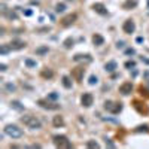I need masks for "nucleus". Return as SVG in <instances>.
Returning a JSON list of instances; mask_svg holds the SVG:
<instances>
[{
  "label": "nucleus",
  "instance_id": "nucleus-28",
  "mask_svg": "<svg viewBox=\"0 0 149 149\" xmlns=\"http://www.w3.org/2000/svg\"><path fill=\"white\" fill-rule=\"evenodd\" d=\"M64 46H66V48H70V46H73V39H72V37L66 39V40H64Z\"/></svg>",
  "mask_w": 149,
  "mask_h": 149
},
{
  "label": "nucleus",
  "instance_id": "nucleus-22",
  "mask_svg": "<svg viewBox=\"0 0 149 149\" xmlns=\"http://www.w3.org/2000/svg\"><path fill=\"white\" fill-rule=\"evenodd\" d=\"M42 76L43 77H52L54 76V73H52V70H49V69H45V70H42Z\"/></svg>",
  "mask_w": 149,
  "mask_h": 149
},
{
  "label": "nucleus",
  "instance_id": "nucleus-10",
  "mask_svg": "<svg viewBox=\"0 0 149 149\" xmlns=\"http://www.w3.org/2000/svg\"><path fill=\"white\" fill-rule=\"evenodd\" d=\"M83 73H85V69H82V67H76V69H73L72 76L75 77L77 82H81V81H82V77H83Z\"/></svg>",
  "mask_w": 149,
  "mask_h": 149
},
{
  "label": "nucleus",
  "instance_id": "nucleus-37",
  "mask_svg": "<svg viewBox=\"0 0 149 149\" xmlns=\"http://www.w3.org/2000/svg\"><path fill=\"white\" fill-rule=\"evenodd\" d=\"M106 145H109V146H111V148H113V146H115V145L112 143V142H109V140H106Z\"/></svg>",
  "mask_w": 149,
  "mask_h": 149
},
{
  "label": "nucleus",
  "instance_id": "nucleus-13",
  "mask_svg": "<svg viewBox=\"0 0 149 149\" xmlns=\"http://www.w3.org/2000/svg\"><path fill=\"white\" fill-rule=\"evenodd\" d=\"M73 60H75V61H91V57H89L88 54H85V55L76 54V55L73 57Z\"/></svg>",
  "mask_w": 149,
  "mask_h": 149
},
{
  "label": "nucleus",
  "instance_id": "nucleus-18",
  "mask_svg": "<svg viewBox=\"0 0 149 149\" xmlns=\"http://www.w3.org/2000/svg\"><path fill=\"white\" fill-rule=\"evenodd\" d=\"M24 64H25L27 67H30V69H36V66H37V63H36L34 60H31V58H25Z\"/></svg>",
  "mask_w": 149,
  "mask_h": 149
},
{
  "label": "nucleus",
  "instance_id": "nucleus-31",
  "mask_svg": "<svg viewBox=\"0 0 149 149\" xmlns=\"http://www.w3.org/2000/svg\"><path fill=\"white\" fill-rule=\"evenodd\" d=\"M134 66H136V63H134V61H127V63H125V67H127V69L134 67Z\"/></svg>",
  "mask_w": 149,
  "mask_h": 149
},
{
  "label": "nucleus",
  "instance_id": "nucleus-12",
  "mask_svg": "<svg viewBox=\"0 0 149 149\" xmlns=\"http://www.w3.org/2000/svg\"><path fill=\"white\" fill-rule=\"evenodd\" d=\"M116 69H118V64H116V61H107L105 64V70H106V72H109V73L115 72Z\"/></svg>",
  "mask_w": 149,
  "mask_h": 149
},
{
  "label": "nucleus",
  "instance_id": "nucleus-21",
  "mask_svg": "<svg viewBox=\"0 0 149 149\" xmlns=\"http://www.w3.org/2000/svg\"><path fill=\"white\" fill-rule=\"evenodd\" d=\"M5 15L8 17L9 19H18V14H17L15 11H9V12H6Z\"/></svg>",
  "mask_w": 149,
  "mask_h": 149
},
{
  "label": "nucleus",
  "instance_id": "nucleus-39",
  "mask_svg": "<svg viewBox=\"0 0 149 149\" xmlns=\"http://www.w3.org/2000/svg\"><path fill=\"white\" fill-rule=\"evenodd\" d=\"M70 2H73V0H70Z\"/></svg>",
  "mask_w": 149,
  "mask_h": 149
},
{
  "label": "nucleus",
  "instance_id": "nucleus-2",
  "mask_svg": "<svg viewBox=\"0 0 149 149\" xmlns=\"http://www.w3.org/2000/svg\"><path fill=\"white\" fill-rule=\"evenodd\" d=\"M5 134L9 136V137H12V139H19V137H23V130L18 125L8 124L5 127Z\"/></svg>",
  "mask_w": 149,
  "mask_h": 149
},
{
  "label": "nucleus",
  "instance_id": "nucleus-8",
  "mask_svg": "<svg viewBox=\"0 0 149 149\" xmlns=\"http://www.w3.org/2000/svg\"><path fill=\"white\" fill-rule=\"evenodd\" d=\"M76 18H77L76 14H69V15H66L61 19V25H63V27H69V25H72L76 21Z\"/></svg>",
  "mask_w": 149,
  "mask_h": 149
},
{
  "label": "nucleus",
  "instance_id": "nucleus-38",
  "mask_svg": "<svg viewBox=\"0 0 149 149\" xmlns=\"http://www.w3.org/2000/svg\"><path fill=\"white\" fill-rule=\"evenodd\" d=\"M136 40H137V43H142V42H143V37H137Z\"/></svg>",
  "mask_w": 149,
  "mask_h": 149
},
{
  "label": "nucleus",
  "instance_id": "nucleus-32",
  "mask_svg": "<svg viewBox=\"0 0 149 149\" xmlns=\"http://www.w3.org/2000/svg\"><path fill=\"white\" fill-rule=\"evenodd\" d=\"M134 52H136V51L131 49V48H128V49L125 51V54H127V55H134Z\"/></svg>",
  "mask_w": 149,
  "mask_h": 149
},
{
  "label": "nucleus",
  "instance_id": "nucleus-7",
  "mask_svg": "<svg viewBox=\"0 0 149 149\" xmlns=\"http://www.w3.org/2000/svg\"><path fill=\"white\" fill-rule=\"evenodd\" d=\"M93 101H94V97L91 93H85L82 97H81V103H82V106L83 107H89L93 105Z\"/></svg>",
  "mask_w": 149,
  "mask_h": 149
},
{
  "label": "nucleus",
  "instance_id": "nucleus-5",
  "mask_svg": "<svg viewBox=\"0 0 149 149\" xmlns=\"http://www.w3.org/2000/svg\"><path fill=\"white\" fill-rule=\"evenodd\" d=\"M37 105L40 106V107H43V109H48V111H55V109H58L57 103H52L49 99L48 100H39Z\"/></svg>",
  "mask_w": 149,
  "mask_h": 149
},
{
  "label": "nucleus",
  "instance_id": "nucleus-26",
  "mask_svg": "<svg viewBox=\"0 0 149 149\" xmlns=\"http://www.w3.org/2000/svg\"><path fill=\"white\" fill-rule=\"evenodd\" d=\"M87 146H88V148H95V149H97V148H99V143H97L95 140H88V142H87Z\"/></svg>",
  "mask_w": 149,
  "mask_h": 149
},
{
  "label": "nucleus",
  "instance_id": "nucleus-36",
  "mask_svg": "<svg viewBox=\"0 0 149 149\" xmlns=\"http://www.w3.org/2000/svg\"><path fill=\"white\" fill-rule=\"evenodd\" d=\"M118 48H124V42H118V45H116Z\"/></svg>",
  "mask_w": 149,
  "mask_h": 149
},
{
  "label": "nucleus",
  "instance_id": "nucleus-17",
  "mask_svg": "<svg viewBox=\"0 0 149 149\" xmlns=\"http://www.w3.org/2000/svg\"><path fill=\"white\" fill-rule=\"evenodd\" d=\"M103 42H105L103 36H100V34H94L93 36V43L95 45V46H100V45H103Z\"/></svg>",
  "mask_w": 149,
  "mask_h": 149
},
{
  "label": "nucleus",
  "instance_id": "nucleus-4",
  "mask_svg": "<svg viewBox=\"0 0 149 149\" xmlns=\"http://www.w3.org/2000/svg\"><path fill=\"white\" fill-rule=\"evenodd\" d=\"M105 109L109 111L111 113H119L122 111V105L121 103H116V101H106L105 103Z\"/></svg>",
  "mask_w": 149,
  "mask_h": 149
},
{
  "label": "nucleus",
  "instance_id": "nucleus-6",
  "mask_svg": "<svg viewBox=\"0 0 149 149\" xmlns=\"http://www.w3.org/2000/svg\"><path fill=\"white\" fill-rule=\"evenodd\" d=\"M122 30H124V33H127V34L134 33L136 24H134L133 19H127V21H124V24H122Z\"/></svg>",
  "mask_w": 149,
  "mask_h": 149
},
{
  "label": "nucleus",
  "instance_id": "nucleus-34",
  "mask_svg": "<svg viewBox=\"0 0 149 149\" xmlns=\"http://www.w3.org/2000/svg\"><path fill=\"white\" fill-rule=\"evenodd\" d=\"M24 15H27V17H30V15H31V11H30V9H27V11H24Z\"/></svg>",
  "mask_w": 149,
  "mask_h": 149
},
{
  "label": "nucleus",
  "instance_id": "nucleus-29",
  "mask_svg": "<svg viewBox=\"0 0 149 149\" xmlns=\"http://www.w3.org/2000/svg\"><path fill=\"white\" fill-rule=\"evenodd\" d=\"M6 89H8L9 93L15 91V85H14V83H6Z\"/></svg>",
  "mask_w": 149,
  "mask_h": 149
},
{
  "label": "nucleus",
  "instance_id": "nucleus-30",
  "mask_svg": "<svg viewBox=\"0 0 149 149\" xmlns=\"http://www.w3.org/2000/svg\"><path fill=\"white\" fill-rule=\"evenodd\" d=\"M48 99L54 101V100H57V99H58V94H57V93H51V94L48 95Z\"/></svg>",
  "mask_w": 149,
  "mask_h": 149
},
{
  "label": "nucleus",
  "instance_id": "nucleus-14",
  "mask_svg": "<svg viewBox=\"0 0 149 149\" xmlns=\"http://www.w3.org/2000/svg\"><path fill=\"white\" fill-rule=\"evenodd\" d=\"M52 124H54V127H63V125H64V119H63V116H60V115L54 116Z\"/></svg>",
  "mask_w": 149,
  "mask_h": 149
},
{
  "label": "nucleus",
  "instance_id": "nucleus-33",
  "mask_svg": "<svg viewBox=\"0 0 149 149\" xmlns=\"http://www.w3.org/2000/svg\"><path fill=\"white\" fill-rule=\"evenodd\" d=\"M137 131H148V125H143V127H139Z\"/></svg>",
  "mask_w": 149,
  "mask_h": 149
},
{
  "label": "nucleus",
  "instance_id": "nucleus-20",
  "mask_svg": "<svg viewBox=\"0 0 149 149\" xmlns=\"http://www.w3.org/2000/svg\"><path fill=\"white\" fill-rule=\"evenodd\" d=\"M63 85H64V88H70V87H72V81H70L69 76H63Z\"/></svg>",
  "mask_w": 149,
  "mask_h": 149
},
{
  "label": "nucleus",
  "instance_id": "nucleus-1",
  "mask_svg": "<svg viewBox=\"0 0 149 149\" xmlns=\"http://www.w3.org/2000/svg\"><path fill=\"white\" fill-rule=\"evenodd\" d=\"M21 121H23V124H24L25 127L33 128V130H37V128L42 127L40 119L36 118V116H33V115H24L23 118H21Z\"/></svg>",
  "mask_w": 149,
  "mask_h": 149
},
{
  "label": "nucleus",
  "instance_id": "nucleus-25",
  "mask_svg": "<svg viewBox=\"0 0 149 149\" xmlns=\"http://www.w3.org/2000/svg\"><path fill=\"white\" fill-rule=\"evenodd\" d=\"M9 49H12L11 45H9V46H8V45H2V48H0V52H2V54H8Z\"/></svg>",
  "mask_w": 149,
  "mask_h": 149
},
{
  "label": "nucleus",
  "instance_id": "nucleus-24",
  "mask_svg": "<svg viewBox=\"0 0 149 149\" xmlns=\"http://www.w3.org/2000/svg\"><path fill=\"white\" fill-rule=\"evenodd\" d=\"M11 105H12V107H14V109H17V111H23V106H21V103H19V101H12L11 103Z\"/></svg>",
  "mask_w": 149,
  "mask_h": 149
},
{
  "label": "nucleus",
  "instance_id": "nucleus-15",
  "mask_svg": "<svg viewBox=\"0 0 149 149\" xmlns=\"http://www.w3.org/2000/svg\"><path fill=\"white\" fill-rule=\"evenodd\" d=\"M11 48L12 49H23V48H25V43L21 40H14V42H11Z\"/></svg>",
  "mask_w": 149,
  "mask_h": 149
},
{
  "label": "nucleus",
  "instance_id": "nucleus-19",
  "mask_svg": "<svg viewBox=\"0 0 149 149\" xmlns=\"http://www.w3.org/2000/svg\"><path fill=\"white\" fill-rule=\"evenodd\" d=\"M48 51H49L48 46H39V48L36 49V54H37V55H43V54H46Z\"/></svg>",
  "mask_w": 149,
  "mask_h": 149
},
{
  "label": "nucleus",
  "instance_id": "nucleus-27",
  "mask_svg": "<svg viewBox=\"0 0 149 149\" xmlns=\"http://www.w3.org/2000/svg\"><path fill=\"white\" fill-rule=\"evenodd\" d=\"M97 82H99V79H97V76H94V75H91V76H89V81H88V83H89V85H95Z\"/></svg>",
  "mask_w": 149,
  "mask_h": 149
},
{
  "label": "nucleus",
  "instance_id": "nucleus-35",
  "mask_svg": "<svg viewBox=\"0 0 149 149\" xmlns=\"http://www.w3.org/2000/svg\"><path fill=\"white\" fill-rule=\"evenodd\" d=\"M0 70H2V72H5V70H6V64H0Z\"/></svg>",
  "mask_w": 149,
  "mask_h": 149
},
{
  "label": "nucleus",
  "instance_id": "nucleus-3",
  "mask_svg": "<svg viewBox=\"0 0 149 149\" xmlns=\"http://www.w3.org/2000/svg\"><path fill=\"white\" fill-rule=\"evenodd\" d=\"M54 143L57 148H72V143L66 136H54Z\"/></svg>",
  "mask_w": 149,
  "mask_h": 149
},
{
  "label": "nucleus",
  "instance_id": "nucleus-11",
  "mask_svg": "<svg viewBox=\"0 0 149 149\" xmlns=\"http://www.w3.org/2000/svg\"><path fill=\"white\" fill-rule=\"evenodd\" d=\"M93 9L97 12V14H100V15H106L107 14V9L105 8V5H103V3H94Z\"/></svg>",
  "mask_w": 149,
  "mask_h": 149
},
{
  "label": "nucleus",
  "instance_id": "nucleus-9",
  "mask_svg": "<svg viewBox=\"0 0 149 149\" xmlns=\"http://www.w3.org/2000/svg\"><path fill=\"white\" fill-rule=\"evenodd\" d=\"M131 91H133V83H131V82H124V83L119 87V93H121L122 95H128Z\"/></svg>",
  "mask_w": 149,
  "mask_h": 149
},
{
  "label": "nucleus",
  "instance_id": "nucleus-23",
  "mask_svg": "<svg viewBox=\"0 0 149 149\" xmlns=\"http://www.w3.org/2000/svg\"><path fill=\"white\" fill-rule=\"evenodd\" d=\"M64 11H66V5H64V3H57L55 12H64Z\"/></svg>",
  "mask_w": 149,
  "mask_h": 149
},
{
  "label": "nucleus",
  "instance_id": "nucleus-16",
  "mask_svg": "<svg viewBox=\"0 0 149 149\" xmlns=\"http://www.w3.org/2000/svg\"><path fill=\"white\" fill-rule=\"evenodd\" d=\"M136 6H137V2H136V0H127V2L122 5V8L124 9H133V8H136Z\"/></svg>",
  "mask_w": 149,
  "mask_h": 149
}]
</instances>
